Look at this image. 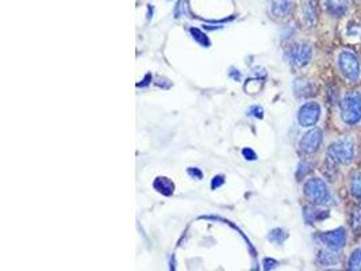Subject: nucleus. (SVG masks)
<instances>
[{"instance_id":"f257e3e1","label":"nucleus","mask_w":361,"mask_h":271,"mask_svg":"<svg viewBox=\"0 0 361 271\" xmlns=\"http://www.w3.org/2000/svg\"><path fill=\"white\" fill-rule=\"evenodd\" d=\"M360 156L359 137L355 131L331 136L324 145V160L329 169L349 172Z\"/></svg>"},{"instance_id":"423d86ee","label":"nucleus","mask_w":361,"mask_h":271,"mask_svg":"<svg viewBox=\"0 0 361 271\" xmlns=\"http://www.w3.org/2000/svg\"><path fill=\"white\" fill-rule=\"evenodd\" d=\"M318 4L322 13L336 22L352 17L356 6L353 0H319Z\"/></svg>"},{"instance_id":"6ab92c4d","label":"nucleus","mask_w":361,"mask_h":271,"mask_svg":"<svg viewBox=\"0 0 361 271\" xmlns=\"http://www.w3.org/2000/svg\"><path fill=\"white\" fill-rule=\"evenodd\" d=\"M252 116H255V117H262V109H259V107H252L250 109V112H249Z\"/></svg>"},{"instance_id":"412c9836","label":"nucleus","mask_w":361,"mask_h":271,"mask_svg":"<svg viewBox=\"0 0 361 271\" xmlns=\"http://www.w3.org/2000/svg\"><path fill=\"white\" fill-rule=\"evenodd\" d=\"M230 76H233L235 80L240 79V72H230Z\"/></svg>"},{"instance_id":"2eb2a0df","label":"nucleus","mask_w":361,"mask_h":271,"mask_svg":"<svg viewBox=\"0 0 361 271\" xmlns=\"http://www.w3.org/2000/svg\"><path fill=\"white\" fill-rule=\"evenodd\" d=\"M190 33L192 34V37L195 38V41H197L200 45H203V47H209V45H210V41H209L207 35L204 33H202L200 30H197V29H190Z\"/></svg>"},{"instance_id":"4be33fe9","label":"nucleus","mask_w":361,"mask_h":271,"mask_svg":"<svg viewBox=\"0 0 361 271\" xmlns=\"http://www.w3.org/2000/svg\"><path fill=\"white\" fill-rule=\"evenodd\" d=\"M353 1H355V4H356V6H359L361 8V0H353Z\"/></svg>"},{"instance_id":"9d476101","label":"nucleus","mask_w":361,"mask_h":271,"mask_svg":"<svg viewBox=\"0 0 361 271\" xmlns=\"http://www.w3.org/2000/svg\"><path fill=\"white\" fill-rule=\"evenodd\" d=\"M319 4L317 0H300L299 14L300 20L306 29H314L318 25Z\"/></svg>"},{"instance_id":"1a4fd4ad","label":"nucleus","mask_w":361,"mask_h":271,"mask_svg":"<svg viewBox=\"0 0 361 271\" xmlns=\"http://www.w3.org/2000/svg\"><path fill=\"white\" fill-rule=\"evenodd\" d=\"M325 145V135L324 131L318 126L307 129V132L302 136L299 141V150L307 156H312L318 152Z\"/></svg>"},{"instance_id":"7ed1b4c3","label":"nucleus","mask_w":361,"mask_h":271,"mask_svg":"<svg viewBox=\"0 0 361 271\" xmlns=\"http://www.w3.org/2000/svg\"><path fill=\"white\" fill-rule=\"evenodd\" d=\"M333 66L338 78L348 85L361 83V57L359 53L349 48H337L333 54Z\"/></svg>"},{"instance_id":"f8f14e48","label":"nucleus","mask_w":361,"mask_h":271,"mask_svg":"<svg viewBox=\"0 0 361 271\" xmlns=\"http://www.w3.org/2000/svg\"><path fill=\"white\" fill-rule=\"evenodd\" d=\"M346 190L353 201L361 203V169H352L348 172Z\"/></svg>"},{"instance_id":"ddd939ff","label":"nucleus","mask_w":361,"mask_h":271,"mask_svg":"<svg viewBox=\"0 0 361 271\" xmlns=\"http://www.w3.org/2000/svg\"><path fill=\"white\" fill-rule=\"evenodd\" d=\"M346 270L361 271V241L352 244L344 255Z\"/></svg>"},{"instance_id":"a211bd4d","label":"nucleus","mask_w":361,"mask_h":271,"mask_svg":"<svg viewBox=\"0 0 361 271\" xmlns=\"http://www.w3.org/2000/svg\"><path fill=\"white\" fill-rule=\"evenodd\" d=\"M188 174H190L191 176H197V179H202V176H203L202 171L197 169H188Z\"/></svg>"},{"instance_id":"6e6552de","label":"nucleus","mask_w":361,"mask_h":271,"mask_svg":"<svg viewBox=\"0 0 361 271\" xmlns=\"http://www.w3.org/2000/svg\"><path fill=\"white\" fill-rule=\"evenodd\" d=\"M314 57V47L310 42H296L286 53L287 61L296 68L307 67Z\"/></svg>"},{"instance_id":"4468645a","label":"nucleus","mask_w":361,"mask_h":271,"mask_svg":"<svg viewBox=\"0 0 361 271\" xmlns=\"http://www.w3.org/2000/svg\"><path fill=\"white\" fill-rule=\"evenodd\" d=\"M154 188L165 195H171L175 190V185L168 178H157L154 182Z\"/></svg>"},{"instance_id":"9b49d317","label":"nucleus","mask_w":361,"mask_h":271,"mask_svg":"<svg viewBox=\"0 0 361 271\" xmlns=\"http://www.w3.org/2000/svg\"><path fill=\"white\" fill-rule=\"evenodd\" d=\"M294 0H269V13L276 20H286L293 16Z\"/></svg>"},{"instance_id":"39448f33","label":"nucleus","mask_w":361,"mask_h":271,"mask_svg":"<svg viewBox=\"0 0 361 271\" xmlns=\"http://www.w3.org/2000/svg\"><path fill=\"white\" fill-rule=\"evenodd\" d=\"M315 240L322 251H328L330 254L343 256L344 250L348 246V232L344 228H337L334 231L318 234L315 236Z\"/></svg>"},{"instance_id":"f3484780","label":"nucleus","mask_w":361,"mask_h":271,"mask_svg":"<svg viewBox=\"0 0 361 271\" xmlns=\"http://www.w3.org/2000/svg\"><path fill=\"white\" fill-rule=\"evenodd\" d=\"M224 182H225L224 176H215V178L213 179L212 187H213V188H215V187H219L221 185H224Z\"/></svg>"},{"instance_id":"aec40b11","label":"nucleus","mask_w":361,"mask_h":271,"mask_svg":"<svg viewBox=\"0 0 361 271\" xmlns=\"http://www.w3.org/2000/svg\"><path fill=\"white\" fill-rule=\"evenodd\" d=\"M243 153H244V156H245L247 159H250V160L256 159V155L253 153V151H252V150H244V151H243Z\"/></svg>"},{"instance_id":"dca6fc26","label":"nucleus","mask_w":361,"mask_h":271,"mask_svg":"<svg viewBox=\"0 0 361 271\" xmlns=\"http://www.w3.org/2000/svg\"><path fill=\"white\" fill-rule=\"evenodd\" d=\"M188 14V7H187V1L180 0L175 8V17L181 18Z\"/></svg>"},{"instance_id":"20e7f679","label":"nucleus","mask_w":361,"mask_h":271,"mask_svg":"<svg viewBox=\"0 0 361 271\" xmlns=\"http://www.w3.org/2000/svg\"><path fill=\"white\" fill-rule=\"evenodd\" d=\"M303 195L306 201L312 203L314 207H331L337 206L340 200L333 187L329 185L328 181L322 176L314 175L305 181L303 183Z\"/></svg>"},{"instance_id":"f03ea898","label":"nucleus","mask_w":361,"mask_h":271,"mask_svg":"<svg viewBox=\"0 0 361 271\" xmlns=\"http://www.w3.org/2000/svg\"><path fill=\"white\" fill-rule=\"evenodd\" d=\"M333 122L340 132H352L361 126V85H349L338 95L333 110Z\"/></svg>"},{"instance_id":"0eeeda50","label":"nucleus","mask_w":361,"mask_h":271,"mask_svg":"<svg viewBox=\"0 0 361 271\" xmlns=\"http://www.w3.org/2000/svg\"><path fill=\"white\" fill-rule=\"evenodd\" d=\"M324 119V106L317 101L305 102L296 114V119L300 128L312 129L318 126L321 119Z\"/></svg>"}]
</instances>
